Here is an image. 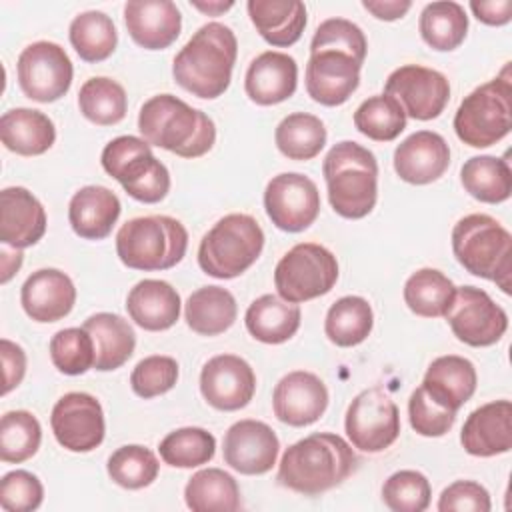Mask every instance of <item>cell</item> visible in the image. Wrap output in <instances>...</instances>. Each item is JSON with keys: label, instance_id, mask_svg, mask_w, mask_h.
I'll return each instance as SVG.
<instances>
[{"label": "cell", "instance_id": "5bb4252c", "mask_svg": "<svg viewBox=\"0 0 512 512\" xmlns=\"http://www.w3.org/2000/svg\"><path fill=\"white\" fill-rule=\"evenodd\" d=\"M444 316L454 336L474 348L496 344L508 330V314L504 308L476 286L456 288L454 300Z\"/></svg>", "mask_w": 512, "mask_h": 512}, {"label": "cell", "instance_id": "ba28073f", "mask_svg": "<svg viewBox=\"0 0 512 512\" xmlns=\"http://www.w3.org/2000/svg\"><path fill=\"white\" fill-rule=\"evenodd\" d=\"M264 248V232L250 214L220 218L200 240L198 266L212 278L230 280L244 274Z\"/></svg>", "mask_w": 512, "mask_h": 512}, {"label": "cell", "instance_id": "484cf974", "mask_svg": "<svg viewBox=\"0 0 512 512\" xmlns=\"http://www.w3.org/2000/svg\"><path fill=\"white\" fill-rule=\"evenodd\" d=\"M298 64L290 54L266 50L258 54L244 76V90L258 106H274L296 92Z\"/></svg>", "mask_w": 512, "mask_h": 512}, {"label": "cell", "instance_id": "c3c4849f", "mask_svg": "<svg viewBox=\"0 0 512 512\" xmlns=\"http://www.w3.org/2000/svg\"><path fill=\"white\" fill-rule=\"evenodd\" d=\"M430 496V482L418 470H398L382 486V502L394 512H422L430 506Z\"/></svg>", "mask_w": 512, "mask_h": 512}, {"label": "cell", "instance_id": "3957f363", "mask_svg": "<svg viewBox=\"0 0 512 512\" xmlns=\"http://www.w3.org/2000/svg\"><path fill=\"white\" fill-rule=\"evenodd\" d=\"M238 40L230 26L208 22L174 56L172 76L186 92L214 100L222 96L232 80Z\"/></svg>", "mask_w": 512, "mask_h": 512}, {"label": "cell", "instance_id": "8992f818", "mask_svg": "<svg viewBox=\"0 0 512 512\" xmlns=\"http://www.w3.org/2000/svg\"><path fill=\"white\" fill-rule=\"evenodd\" d=\"M452 252L464 270L512 292V236L488 214H468L452 228Z\"/></svg>", "mask_w": 512, "mask_h": 512}, {"label": "cell", "instance_id": "d6986e66", "mask_svg": "<svg viewBox=\"0 0 512 512\" xmlns=\"http://www.w3.org/2000/svg\"><path fill=\"white\" fill-rule=\"evenodd\" d=\"M280 452L276 432L260 420H238L224 434V462L240 474L258 476L272 470Z\"/></svg>", "mask_w": 512, "mask_h": 512}, {"label": "cell", "instance_id": "f1b7e54d", "mask_svg": "<svg viewBox=\"0 0 512 512\" xmlns=\"http://www.w3.org/2000/svg\"><path fill=\"white\" fill-rule=\"evenodd\" d=\"M120 210V200L110 188L92 184L74 192L68 204V220L80 238L102 240L112 232Z\"/></svg>", "mask_w": 512, "mask_h": 512}, {"label": "cell", "instance_id": "7c38bea8", "mask_svg": "<svg viewBox=\"0 0 512 512\" xmlns=\"http://www.w3.org/2000/svg\"><path fill=\"white\" fill-rule=\"evenodd\" d=\"M346 434L362 452H382L400 436V412L396 402L380 386L354 396L344 418Z\"/></svg>", "mask_w": 512, "mask_h": 512}, {"label": "cell", "instance_id": "ee69618b", "mask_svg": "<svg viewBox=\"0 0 512 512\" xmlns=\"http://www.w3.org/2000/svg\"><path fill=\"white\" fill-rule=\"evenodd\" d=\"M160 458L172 468H196L208 464L216 452V438L198 426L172 430L158 446Z\"/></svg>", "mask_w": 512, "mask_h": 512}, {"label": "cell", "instance_id": "52a82bcc", "mask_svg": "<svg viewBox=\"0 0 512 512\" xmlns=\"http://www.w3.org/2000/svg\"><path fill=\"white\" fill-rule=\"evenodd\" d=\"M188 232L172 216H138L120 226L116 254L132 270L156 272L174 268L186 254Z\"/></svg>", "mask_w": 512, "mask_h": 512}, {"label": "cell", "instance_id": "44dd1931", "mask_svg": "<svg viewBox=\"0 0 512 512\" xmlns=\"http://www.w3.org/2000/svg\"><path fill=\"white\" fill-rule=\"evenodd\" d=\"M450 166L448 142L432 130H418L394 150V170L408 184H430Z\"/></svg>", "mask_w": 512, "mask_h": 512}, {"label": "cell", "instance_id": "f5cc1de1", "mask_svg": "<svg viewBox=\"0 0 512 512\" xmlns=\"http://www.w3.org/2000/svg\"><path fill=\"white\" fill-rule=\"evenodd\" d=\"M440 512H490L488 490L474 480H456L446 486L438 498Z\"/></svg>", "mask_w": 512, "mask_h": 512}, {"label": "cell", "instance_id": "d590c367", "mask_svg": "<svg viewBox=\"0 0 512 512\" xmlns=\"http://www.w3.org/2000/svg\"><path fill=\"white\" fill-rule=\"evenodd\" d=\"M464 190L486 204L506 202L512 194V170L508 160L498 156H472L460 168Z\"/></svg>", "mask_w": 512, "mask_h": 512}, {"label": "cell", "instance_id": "f35d334b", "mask_svg": "<svg viewBox=\"0 0 512 512\" xmlns=\"http://www.w3.org/2000/svg\"><path fill=\"white\" fill-rule=\"evenodd\" d=\"M456 294L452 280L436 268L416 270L404 284L406 306L422 318H440L448 312Z\"/></svg>", "mask_w": 512, "mask_h": 512}, {"label": "cell", "instance_id": "bcb514c9", "mask_svg": "<svg viewBox=\"0 0 512 512\" xmlns=\"http://www.w3.org/2000/svg\"><path fill=\"white\" fill-rule=\"evenodd\" d=\"M106 470L114 484L126 490H140L156 480L160 462L150 448L140 444H126L110 454Z\"/></svg>", "mask_w": 512, "mask_h": 512}, {"label": "cell", "instance_id": "5b68a950", "mask_svg": "<svg viewBox=\"0 0 512 512\" xmlns=\"http://www.w3.org/2000/svg\"><path fill=\"white\" fill-rule=\"evenodd\" d=\"M322 174L338 216L360 220L372 212L378 198V162L368 148L352 140L334 144L322 162Z\"/></svg>", "mask_w": 512, "mask_h": 512}, {"label": "cell", "instance_id": "e575fe53", "mask_svg": "<svg viewBox=\"0 0 512 512\" xmlns=\"http://www.w3.org/2000/svg\"><path fill=\"white\" fill-rule=\"evenodd\" d=\"M184 500L192 512H234L242 506L238 482L222 468H204L192 474L184 488Z\"/></svg>", "mask_w": 512, "mask_h": 512}, {"label": "cell", "instance_id": "b9f144b4", "mask_svg": "<svg viewBox=\"0 0 512 512\" xmlns=\"http://www.w3.org/2000/svg\"><path fill=\"white\" fill-rule=\"evenodd\" d=\"M78 108L86 120L98 126H112L124 120L128 98L122 84L106 76L88 78L78 92Z\"/></svg>", "mask_w": 512, "mask_h": 512}, {"label": "cell", "instance_id": "4316f807", "mask_svg": "<svg viewBox=\"0 0 512 512\" xmlns=\"http://www.w3.org/2000/svg\"><path fill=\"white\" fill-rule=\"evenodd\" d=\"M180 294L164 280L146 278L136 282L126 296L128 316L148 332L172 328L180 318Z\"/></svg>", "mask_w": 512, "mask_h": 512}, {"label": "cell", "instance_id": "d6a6232c", "mask_svg": "<svg viewBox=\"0 0 512 512\" xmlns=\"http://www.w3.org/2000/svg\"><path fill=\"white\" fill-rule=\"evenodd\" d=\"M300 318L302 312L298 304L286 302L276 294H262L248 306L244 324L254 340L282 344L298 332Z\"/></svg>", "mask_w": 512, "mask_h": 512}, {"label": "cell", "instance_id": "30bf717a", "mask_svg": "<svg viewBox=\"0 0 512 512\" xmlns=\"http://www.w3.org/2000/svg\"><path fill=\"white\" fill-rule=\"evenodd\" d=\"M108 176L120 182L124 192L144 204H156L170 192V172L152 154L150 144L138 136L110 140L100 156Z\"/></svg>", "mask_w": 512, "mask_h": 512}, {"label": "cell", "instance_id": "6f0895ef", "mask_svg": "<svg viewBox=\"0 0 512 512\" xmlns=\"http://www.w3.org/2000/svg\"><path fill=\"white\" fill-rule=\"evenodd\" d=\"M190 4L194 8H198L200 12L208 14V16H220L222 12L230 10L234 6V2H220V0H214V2H200V0H190Z\"/></svg>", "mask_w": 512, "mask_h": 512}, {"label": "cell", "instance_id": "9f6ffc18", "mask_svg": "<svg viewBox=\"0 0 512 512\" xmlns=\"http://www.w3.org/2000/svg\"><path fill=\"white\" fill-rule=\"evenodd\" d=\"M364 10H368L378 20H398L402 18L410 8V0H362Z\"/></svg>", "mask_w": 512, "mask_h": 512}, {"label": "cell", "instance_id": "816d5d0a", "mask_svg": "<svg viewBox=\"0 0 512 512\" xmlns=\"http://www.w3.org/2000/svg\"><path fill=\"white\" fill-rule=\"evenodd\" d=\"M44 488L36 474L28 470H12L0 480V506L6 512H32L40 508Z\"/></svg>", "mask_w": 512, "mask_h": 512}, {"label": "cell", "instance_id": "cb8c5ba5", "mask_svg": "<svg viewBox=\"0 0 512 512\" xmlns=\"http://www.w3.org/2000/svg\"><path fill=\"white\" fill-rule=\"evenodd\" d=\"M46 232V210L40 200L22 186L0 192V240L4 246L22 250L34 246Z\"/></svg>", "mask_w": 512, "mask_h": 512}, {"label": "cell", "instance_id": "4fadbf2b", "mask_svg": "<svg viewBox=\"0 0 512 512\" xmlns=\"http://www.w3.org/2000/svg\"><path fill=\"white\" fill-rule=\"evenodd\" d=\"M16 72L24 96L42 104L60 100L70 90L74 76L64 48L48 40L28 44L18 56Z\"/></svg>", "mask_w": 512, "mask_h": 512}, {"label": "cell", "instance_id": "ab89813d", "mask_svg": "<svg viewBox=\"0 0 512 512\" xmlns=\"http://www.w3.org/2000/svg\"><path fill=\"white\" fill-rule=\"evenodd\" d=\"M68 36L76 54L92 64L112 56L118 44V32L112 18L100 10H86L74 16Z\"/></svg>", "mask_w": 512, "mask_h": 512}, {"label": "cell", "instance_id": "2e32d148", "mask_svg": "<svg viewBox=\"0 0 512 512\" xmlns=\"http://www.w3.org/2000/svg\"><path fill=\"white\" fill-rule=\"evenodd\" d=\"M264 208L276 228L302 232L320 214V192L312 178L300 172H282L266 184Z\"/></svg>", "mask_w": 512, "mask_h": 512}, {"label": "cell", "instance_id": "681fc988", "mask_svg": "<svg viewBox=\"0 0 512 512\" xmlns=\"http://www.w3.org/2000/svg\"><path fill=\"white\" fill-rule=\"evenodd\" d=\"M178 382V362L172 356H146L142 358L132 374L130 386L140 398H154L172 390Z\"/></svg>", "mask_w": 512, "mask_h": 512}, {"label": "cell", "instance_id": "8d00e7d4", "mask_svg": "<svg viewBox=\"0 0 512 512\" xmlns=\"http://www.w3.org/2000/svg\"><path fill=\"white\" fill-rule=\"evenodd\" d=\"M374 326V312L362 296H342L326 312L324 332L340 348L362 344Z\"/></svg>", "mask_w": 512, "mask_h": 512}, {"label": "cell", "instance_id": "f546056e", "mask_svg": "<svg viewBox=\"0 0 512 512\" xmlns=\"http://www.w3.org/2000/svg\"><path fill=\"white\" fill-rule=\"evenodd\" d=\"M246 8L258 34L276 48L296 44L306 28V6L300 0H248Z\"/></svg>", "mask_w": 512, "mask_h": 512}, {"label": "cell", "instance_id": "83f0119b", "mask_svg": "<svg viewBox=\"0 0 512 512\" xmlns=\"http://www.w3.org/2000/svg\"><path fill=\"white\" fill-rule=\"evenodd\" d=\"M476 382L474 364L464 356L448 354L430 362L422 388L440 406L458 412L474 396Z\"/></svg>", "mask_w": 512, "mask_h": 512}, {"label": "cell", "instance_id": "9a60e30c", "mask_svg": "<svg viewBox=\"0 0 512 512\" xmlns=\"http://www.w3.org/2000/svg\"><path fill=\"white\" fill-rule=\"evenodd\" d=\"M384 94L394 98L406 116L432 120L444 112L450 100V84L448 78L434 68L404 64L386 78Z\"/></svg>", "mask_w": 512, "mask_h": 512}, {"label": "cell", "instance_id": "60d3db41", "mask_svg": "<svg viewBox=\"0 0 512 512\" xmlns=\"http://www.w3.org/2000/svg\"><path fill=\"white\" fill-rule=\"evenodd\" d=\"M324 122L308 112H294L280 120L274 132L276 148L290 160H312L326 144Z\"/></svg>", "mask_w": 512, "mask_h": 512}, {"label": "cell", "instance_id": "f907efd6", "mask_svg": "<svg viewBox=\"0 0 512 512\" xmlns=\"http://www.w3.org/2000/svg\"><path fill=\"white\" fill-rule=\"evenodd\" d=\"M408 416L414 432L426 438H438L448 434L456 422V412L432 400L422 386H418L410 394Z\"/></svg>", "mask_w": 512, "mask_h": 512}, {"label": "cell", "instance_id": "7dc6e473", "mask_svg": "<svg viewBox=\"0 0 512 512\" xmlns=\"http://www.w3.org/2000/svg\"><path fill=\"white\" fill-rule=\"evenodd\" d=\"M50 360L58 372L80 376L94 368V342L84 328L58 330L50 340Z\"/></svg>", "mask_w": 512, "mask_h": 512}, {"label": "cell", "instance_id": "4dcf8cb0", "mask_svg": "<svg viewBox=\"0 0 512 512\" xmlns=\"http://www.w3.org/2000/svg\"><path fill=\"white\" fill-rule=\"evenodd\" d=\"M82 328L94 342V368L110 372L124 366L136 348V334L128 320L112 312H98L84 320Z\"/></svg>", "mask_w": 512, "mask_h": 512}, {"label": "cell", "instance_id": "74e56055", "mask_svg": "<svg viewBox=\"0 0 512 512\" xmlns=\"http://www.w3.org/2000/svg\"><path fill=\"white\" fill-rule=\"evenodd\" d=\"M418 30L422 40L438 52L456 50L468 32V16L464 6L452 0L430 2L420 12Z\"/></svg>", "mask_w": 512, "mask_h": 512}, {"label": "cell", "instance_id": "ac0fdd59", "mask_svg": "<svg viewBox=\"0 0 512 512\" xmlns=\"http://www.w3.org/2000/svg\"><path fill=\"white\" fill-rule=\"evenodd\" d=\"M200 392L212 408L234 412L250 404L256 392V374L244 358L218 354L202 366Z\"/></svg>", "mask_w": 512, "mask_h": 512}, {"label": "cell", "instance_id": "d4e9b609", "mask_svg": "<svg viewBox=\"0 0 512 512\" xmlns=\"http://www.w3.org/2000/svg\"><path fill=\"white\" fill-rule=\"evenodd\" d=\"M20 302L34 322H58L72 312L76 288L62 270L40 268L22 284Z\"/></svg>", "mask_w": 512, "mask_h": 512}, {"label": "cell", "instance_id": "7402d4cb", "mask_svg": "<svg viewBox=\"0 0 512 512\" xmlns=\"http://www.w3.org/2000/svg\"><path fill=\"white\" fill-rule=\"evenodd\" d=\"M460 442L470 456L506 454L512 448V402L494 400L472 410L462 426Z\"/></svg>", "mask_w": 512, "mask_h": 512}, {"label": "cell", "instance_id": "e0dca14e", "mask_svg": "<svg viewBox=\"0 0 512 512\" xmlns=\"http://www.w3.org/2000/svg\"><path fill=\"white\" fill-rule=\"evenodd\" d=\"M50 426L56 442L70 452H90L106 434L102 404L86 392L64 394L52 408Z\"/></svg>", "mask_w": 512, "mask_h": 512}, {"label": "cell", "instance_id": "7bdbcfd3", "mask_svg": "<svg viewBox=\"0 0 512 512\" xmlns=\"http://www.w3.org/2000/svg\"><path fill=\"white\" fill-rule=\"evenodd\" d=\"M42 442V426L28 410H10L0 420V460L20 464L32 458Z\"/></svg>", "mask_w": 512, "mask_h": 512}, {"label": "cell", "instance_id": "277c9868", "mask_svg": "<svg viewBox=\"0 0 512 512\" xmlns=\"http://www.w3.org/2000/svg\"><path fill=\"white\" fill-rule=\"evenodd\" d=\"M138 130L150 146L180 158H200L216 142L212 118L172 94H156L142 104Z\"/></svg>", "mask_w": 512, "mask_h": 512}, {"label": "cell", "instance_id": "ffe728a7", "mask_svg": "<svg viewBox=\"0 0 512 512\" xmlns=\"http://www.w3.org/2000/svg\"><path fill=\"white\" fill-rule=\"evenodd\" d=\"M328 408V388L312 372L294 370L278 380L272 392L274 416L288 426H310Z\"/></svg>", "mask_w": 512, "mask_h": 512}, {"label": "cell", "instance_id": "6da1fadb", "mask_svg": "<svg viewBox=\"0 0 512 512\" xmlns=\"http://www.w3.org/2000/svg\"><path fill=\"white\" fill-rule=\"evenodd\" d=\"M368 42L360 26L346 18L324 20L310 42L306 92L322 106L344 104L360 84Z\"/></svg>", "mask_w": 512, "mask_h": 512}, {"label": "cell", "instance_id": "9c48e42d", "mask_svg": "<svg viewBox=\"0 0 512 512\" xmlns=\"http://www.w3.org/2000/svg\"><path fill=\"white\" fill-rule=\"evenodd\" d=\"M512 128L510 64L500 76L474 88L454 114L456 136L472 148H488L508 136Z\"/></svg>", "mask_w": 512, "mask_h": 512}, {"label": "cell", "instance_id": "8fae6325", "mask_svg": "<svg viewBox=\"0 0 512 512\" xmlns=\"http://www.w3.org/2000/svg\"><path fill=\"white\" fill-rule=\"evenodd\" d=\"M338 280L336 256L322 244L292 246L274 268V286L286 302L300 304L328 294Z\"/></svg>", "mask_w": 512, "mask_h": 512}, {"label": "cell", "instance_id": "1f68e13d", "mask_svg": "<svg viewBox=\"0 0 512 512\" xmlns=\"http://www.w3.org/2000/svg\"><path fill=\"white\" fill-rule=\"evenodd\" d=\"M2 144L20 156H40L56 140L54 122L34 108H12L0 118Z\"/></svg>", "mask_w": 512, "mask_h": 512}, {"label": "cell", "instance_id": "11a10c76", "mask_svg": "<svg viewBox=\"0 0 512 512\" xmlns=\"http://www.w3.org/2000/svg\"><path fill=\"white\" fill-rule=\"evenodd\" d=\"M470 10L482 24L504 26L512 18V0H488V2L472 0Z\"/></svg>", "mask_w": 512, "mask_h": 512}, {"label": "cell", "instance_id": "7a4b0ae2", "mask_svg": "<svg viewBox=\"0 0 512 512\" xmlns=\"http://www.w3.org/2000/svg\"><path fill=\"white\" fill-rule=\"evenodd\" d=\"M356 466L358 458L342 436L314 432L284 450L276 480L292 492L318 496L340 486Z\"/></svg>", "mask_w": 512, "mask_h": 512}, {"label": "cell", "instance_id": "603a6c76", "mask_svg": "<svg viewBox=\"0 0 512 512\" xmlns=\"http://www.w3.org/2000/svg\"><path fill=\"white\" fill-rule=\"evenodd\" d=\"M130 38L146 50L168 48L182 30V14L170 0H130L124 4Z\"/></svg>", "mask_w": 512, "mask_h": 512}, {"label": "cell", "instance_id": "836d02e7", "mask_svg": "<svg viewBox=\"0 0 512 512\" xmlns=\"http://www.w3.org/2000/svg\"><path fill=\"white\" fill-rule=\"evenodd\" d=\"M236 316V298L222 286H202L194 290L184 304L186 324L200 336H218L226 332L236 322Z\"/></svg>", "mask_w": 512, "mask_h": 512}, {"label": "cell", "instance_id": "db71d44e", "mask_svg": "<svg viewBox=\"0 0 512 512\" xmlns=\"http://www.w3.org/2000/svg\"><path fill=\"white\" fill-rule=\"evenodd\" d=\"M0 356H2V368H4L2 394H8L22 382V378L26 374V354L16 342L2 338L0 340Z\"/></svg>", "mask_w": 512, "mask_h": 512}, {"label": "cell", "instance_id": "f6af8a7d", "mask_svg": "<svg viewBox=\"0 0 512 512\" xmlns=\"http://www.w3.org/2000/svg\"><path fill=\"white\" fill-rule=\"evenodd\" d=\"M354 126L360 134L376 142H390L406 128V114L400 104L386 96L376 94L366 98L354 112Z\"/></svg>", "mask_w": 512, "mask_h": 512}]
</instances>
